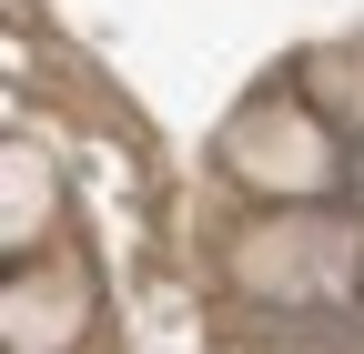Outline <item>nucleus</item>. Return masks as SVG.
Returning <instances> with one entry per match:
<instances>
[{"mask_svg": "<svg viewBox=\"0 0 364 354\" xmlns=\"http://www.w3.org/2000/svg\"><path fill=\"white\" fill-rule=\"evenodd\" d=\"M233 172H253L263 193H314L334 172V152H324V132L314 122H294V112H273V122H253V132H233Z\"/></svg>", "mask_w": 364, "mask_h": 354, "instance_id": "f257e3e1", "label": "nucleus"}, {"mask_svg": "<svg viewBox=\"0 0 364 354\" xmlns=\"http://www.w3.org/2000/svg\"><path fill=\"white\" fill-rule=\"evenodd\" d=\"M91 314V294L81 274H51V263H21V284H11V344L21 354H61Z\"/></svg>", "mask_w": 364, "mask_h": 354, "instance_id": "f03ea898", "label": "nucleus"}, {"mask_svg": "<svg viewBox=\"0 0 364 354\" xmlns=\"http://www.w3.org/2000/svg\"><path fill=\"white\" fill-rule=\"evenodd\" d=\"M0 172H11V253L41 263V243H51V223H61V172H51L41 142H11Z\"/></svg>", "mask_w": 364, "mask_h": 354, "instance_id": "7ed1b4c3", "label": "nucleus"}]
</instances>
